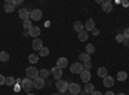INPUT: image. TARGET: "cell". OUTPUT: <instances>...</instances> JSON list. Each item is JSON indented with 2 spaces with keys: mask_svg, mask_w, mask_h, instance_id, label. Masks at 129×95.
<instances>
[{
  "mask_svg": "<svg viewBox=\"0 0 129 95\" xmlns=\"http://www.w3.org/2000/svg\"><path fill=\"white\" fill-rule=\"evenodd\" d=\"M26 77L34 81L36 77H39V69H36L35 67H28L26 69Z\"/></svg>",
  "mask_w": 129,
  "mask_h": 95,
  "instance_id": "1",
  "label": "cell"
},
{
  "mask_svg": "<svg viewBox=\"0 0 129 95\" xmlns=\"http://www.w3.org/2000/svg\"><path fill=\"white\" fill-rule=\"evenodd\" d=\"M21 86H22V89H23L26 92H30V91H31V89L34 87V81L26 77L25 80L21 81Z\"/></svg>",
  "mask_w": 129,
  "mask_h": 95,
  "instance_id": "2",
  "label": "cell"
},
{
  "mask_svg": "<svg viewBox=\"0 0 129 95\" xmlns=\"http://www.w3.org/2000/svg\"><path fill=\"white\" fill-rule=\"evenodd\" d=\"M69 91L71 95H79L81 92V86L79 83H70L69 85Z\"/></svg>",
  "mask_w": 129,
  "mask_h": 95,
  "instance_id": "3",
  "label": "cell"
},
{
  "mask_svg": "<svg viewBox=\"0 0 129 95\" xmlns=\"http://www.w3.org/2000/svg\"><path fill=\"white\" fill-rule=\"evenodd\" d=\"M56 87L58 89V91L64 92V91H67V90H69V83H67L66 81H63V80H57V82H56Z\"/></svg>",
  "mask_w": 129,
  "mask_h": 95,
  "instance_id": "4",
  "label": "cell"
},
{
  "mask_svg": "<svg viewBox=\"0 0 129 95\" xmlns=\"http://www.w3.org/2000/svg\"><path fill=\"white\" fill-rule=\"evenodd\" d=\"M70 71L72 73H75V75H80V73L84 71V67L81 63H74V64L70 67Z\"/></svg>",
  "mask_w": 129,
  "mask_h": 95,
  "instance_id": "5",
  "label": "cell"
},
{
  "mask_svg": "<svg viewBox=\"0 0 129 95\" xmlns=\"http://www.w3.org/2000/svg\"><path fill=\"white\" fill-rule=\"evenodd\" d=\"M43 17V12L40 9H34L31 10V14H30V19L31 21H40Z\"/></svg>",
  "mask_w": 129,
  "mask_h": 95,
  "instance_id": "6",
  "label": "cell"
},
{
  "mask_svg": "<svg viewBox=\"0 0 129 95\" xmlns=\"http://www.w3.org/2000/svg\"><path fill=\"white\" fill-rule=\"evenodd\" d=\"M30 14H31V12H30L28 9H26V8H21V9L18 10V16H19V18H21V19H23V21L30 19Z\"/></svg>",
  "mask_w": 129,
  "mask_h": 95,
  "instance_id": "7",
  "label": "cell"
},
{
  "mask_svg": "<svg viewBox=\"0 0 129 95\" xmlns=\"http://www.w3.org/2000/svg\"><path fill=\"white\" fill-rule=\"evenodd\" d=\"M16 8V3L13 2V0H7V2L4 3V10L7 13H12L13 10Z\"/></svg>",
  "mask_w": 129,
  "mask_h": 95,
  "instance_id": "8",
  "label": "cell"
},
{
  "mask_svg": "<svg viewBox=\"0 0 129 95\" xmlns=\"http://www.w3.org/2000/svg\"><path fill=\"white\" fill-rule=\"evenodd\" d=\"M50 73L53 75V77H54L56 80H61V77H62V69H61V68H58L57 66L52 68Z\"/></svg>",
  "mask_w": 129,
  "mask_h": 95,
  "instance_id": "9",
  "label": "cell"
},
{
  "mask_svg": "<svg viewBox=\"0 0 129 95\" xmlns=\"http://www.w3.org/2000/svg\"><path fill=\"white\" fill-rule=\"evenodd\" d=\"M102 10L105 13H110L111 10H112V4H111V2L110 0H106V2H102Z\"/></svg>",
  "mask_w": 129,
  "mask_h": 95,
  "instance_id": "10",
  "label": "cell"
},
{
  "mask_svg": "<svg viewBox=\"0 0 129 95\" xmlns=\"http://www.w3.org/2000/svg\"><path fill=\"white\" fill-rule=\"evenodd\" d=\"M90 72L89 71H87V69H84L81 73H80V78H81V81L83 82H85V83H88L89 81H90Z\"/></svg>",
  "mask_w": 129,
  "mask_h": 95,
  "instance_id": "11",
  "label": "cell"
},
{
  "mask_svg": "<svg viewBox=\"0 0 129 95\" xmlns=\"http://www.w3.org/2000/svg\"><path fill=\"white\" fill-rule=\"evenodd\" d=\"M34 87H35V89H38V90H40V89L44 87V78H41V77H36V78L34 80Z\"/></svg>",
  "mask_w": 129,
  "mask_h": 95,
  "instance_id": "12",
  "label": "cell"
},
{
  "mask_svg": "<svg viewBox=\"0 0 129 95\" xmlns=\"http://www.w3.org/2000/svg\"><path fill=\"white\" fill-rule=\"evenodd\" d=\"M41 48H43V40L39 39V37L34 39V41H32V49L34 50H40Z\"/></svg>",
  "mask_w": 129,
  "mask_h": 95,
  "instance_id": "13",
  "label": "cell"
},
{
  "mask_svg": "<svg viewBox=\"0 0 129 95\" xmlns=\"http://www.w3.org/2000/svg\"><path fill=\"white\" fill-rule=\"evenodd\" d=\"M67 66H69V60H67V58H59V59L57 60V67H58V68L64 69Z\"/></svg>",
  "mask_w": 129,
  "mask_h": 95,
  "instance_id": "14",
  "label": "cell"
},
{
  "mask_svg": "<svg viewBox=\"0 0 129 95\" xmlns=\"http://www.w3.org/2000/svg\"><path fill=\"white\" fill-rule=\"evenodd\" d=\"M40 32H41V30H40V27L35 26V27H32V28H31V30L28 31V35L36 39V37H38V36L40 35Z\"/></svg>",
  "mask_w": 129,
  "mask_h": 95,
  "instance_id": "15",
  "label": "cell"
},
{
  "mask_svg": "<svg viewBox=\"0 0 129 95\" xmlns=\"http://www.w3.org/2000/svg\"><path fill=\"white\" fill-rule=\"evenodd\" d=\"M79 60L81 62V64H85V63H89L90 62V55L87 54V53H81L79 55Z\"/></svg>",
  "mask_w": 129,
  "mask_h": 95,
  "instance_id": "16",
  "label": "cell"
},
{
  "mask_svg": "<svg viewBox=\"0 0 129 95\" xmlns=\"http://www.w3.org/2000/svg\"><path fill=\"white\" fill-rule=\"evenodd\" d=\"M95 28V25H94V21L92 18H89L87 22H85V30H87V32L88 31H93Z\"/></svg>",
  "mask_w": 129,
  "mask_h": 95,
  "instance_id": "17",
  "label": "cell"
},
{
  "mask_svg": "<svg viewBox=\"0 0 129 95\" xmlns=\"http://www.w3.org/2000/svg\"><path fill=\"white\" fill-rule=\"evenodd\" d=\"M103 85H105L106 87L114 86V78H112L111 76H106V77L103 78Z\"/></svg>",
  "mask_w": 129,
  "mask_h": 95,
  "instance_id": "18",
  "label": "cell"
},
{
  "mask_svg": "<svg viewBox=\"0 0 129 95\" xmlns=\"http://www.w3.org/2000/svg\"><path fill=\"white\" fill-rule=\"evenodd\" d=\"M74 30L76 31V32H81V31H84V25L80 22V21H76V22L74 23Z\"/></svg>",
  "mask_w": 129,
  "mask_h": 95,
  "instance_id": "19",
  "label": "cell"
},
{
  "mask_svg": "<svg viewBox=\"0 0 129 95\" xmlns=\"http://www.w3.org/2000/svg\"><path fill=\"white\" fill-rule=\"evenodd\" d=\"M97 75H98L100 77H102V78H105L106 76H109V75H107V69L105 67H100L98 71H97Z\"/></svg>",
  "mask_w": 129,
  "mask_h": 95,
  "instance_id": "20",
  "label": "cell"
},
{
  "mask_svg": "<svg viewBox=\"0 0 129 95\" xmlns=\"http://www.w3.org/2000/svg\"><path fill=\"white\" fill-rule=\"evenodd\" d=\"M84 91L87 92V94H92V92H94L95 90H94V86L92 85V83H85V86H84Z\"/></svg>",
  "mask_w": 129,
  "mask_h": 95,
  "instance_id": "21",
  "label": "cell"
},
{
  "mask_svg": "<svg viewBox=\"0 0 129 95\" xmlns=\"http://www.w3.org/2000/svg\"><path fill=\"white\" fill-rule=\"evenodd\" d=\"M126 77H128V75H126V72H125V71H120V72H117L116 78L119 80V81H125V80H126Z\"/></svg>",
  "mask_w": 129,
  "mask_h": 95,
  "instance_id": "22",
  "label": "cell"
},
{
  "mask_svg": "<svg viewBox=\"0 0 129 95\" xmlns=\"http://www.w3.org/2000/svg\"><path fill=\"white\" fill-rule=\"evenodd\" d=\"M32 27H34V26H32V21H31V19L23 21V28H25L26 31H30Z\"/></svg>",
  "mask_w": 129,
  "mask_h": 95,
  "instance_id": "23",
  "label": "cell"
},
{
  "mask_svg": "<svg viewBox=\"0 0 129 95\" xmlns=\"http://www.w3.org/2000/svg\"><path fill=\"white\" fill-rule=\"evenodd\" d=\"M28 62L32 63V64L38 63V62H39V55H36V54H30V55H28Z\"/></svg>",
  "mask_w": 129,
  "mask_h": 95,
  "instance_id": "24",
  "label": "cell"
},
{
  "mask_svg": "<svg viewBox=\"0 0 129 95\" xmlns=\"http://www.w3.org/2000/svg\"><path fill=\"white\" fill-rule=\"evenodd\" d=\"M9 60V54L7 51H0V62H8Z\"/></svg>",
  "mask_w": 129,
  "mask_h": 95,
  "instance_id": "25",
  "label": "cell"
},
{
  "mask_svg": "<svg viewBox=\"0 0 129 95\" xmlns=\"http://www.w3.org/2000/svg\"><path fill=\"white\" fill-rule=\"evenodd\" d=\"M49 71L48 69H45V68H43V69H40L39 71V77H41V78H45V77H48L49 76Z\"/></svg>",
  "mask_w": 129,
  "mask_h": 95,
  "instance_id": "26",
  "label": "cell"
},
{
  "mask_svg": "<svg viewBox=\"0 0 129 95\" xmlns=\"http://www.w3.org/2000/svg\"><path fill=\"white\" fill-rule=\"evenodd\" d=\"M5 85H8V86H13V85H16V80H14L12 76L5 77Z\"/></svg>",
  "mask_w": 129,
  "mask_h": 95,
  "instance_id": "27",
  "label": "cell"
},
{
  "mask_svg": "<svg viewBox=\"0 0 129 95\" xmlns=\"http://www.w3.org/2000/svg\"><path fill=\"white\" fill-rule=\"evenodd\" d=\"M85 51H87V54H93V53L95 51V48H94V45L93 44H88L87 45V48H85Z\"/></svg>",
  "mask_w": 129,
  "mask_h": 95,
  "instance_id": "28",
  "label": "cell"
},
{
  "mask_svg": "<svg viewBox=\"0 0 129 95\" xmlns=\"http://www.w3.org/2000/svg\"><path fill=\"white\" fill-rule=\"evenodd\" d=\"M79 40L80 41H87L88 40V32L87 31H81V32L79 34Z\"/></svg>",
  "mask_w": 129,
  "mask_h": 95,
  "instance_id": "29",
  "label": "cell"
},
{
  "mask_svg": "<svg viewBox=\"0 0 129 95\" xmlns=\"http://www.w3.org/2000/svg\"><path fill=\"white\" fill-rule=\"evenodd\" d=\"M48 54H49V49H48V48H45V46H43V48L40 49L39 55H40V57H47Z\"/></svg>",
  "mask_w": 129,
  "mask_h": 95,
  "instance_id": "30",
  "label": "cell"
},
{
  "mask_svg": "<svg viewBox=\"0 0 129 95\" xmlns=\"http://www.w3.org/2000/svg\"><path fill=\"white\" fill-rule=\"evenodd\" d=\"M124 40H125V37H124L123 34H117L116 35V41L117 43H124Z\"/></svg>",
  "mask_w": 129,
  "mask_h": 95,
  "instance_id": "31",
  "label": "cell"
},
{
  "mask_svg": "<svg viewBox=\"0 0 129 95\" xmlns=\"http://www.w3.org/2000/svg\"><path fill=\"white\" fill-rule=\"evenodd\" d=\"M83 67H84V69L89 71V69H90V67H92V63H90V62H89V63H85V64H83Z\"/></svg>",
  "mask_w": 129,
  "mask_h": 95,
  "instance_id": "32",
  "label": "cell"
},
{
  "mask_svg": "<svg viewBox=\"0 0 129 95\" xmlns=\"http://www.w3.org/2000/svg\"><path fill=\"white\" fill-rule=\"evenodd\" d=\"M123 35H124V37H125V39H129V27L124 30V32H123Z\"/></svg>",
  "mask_w": 129,
  "mask_h": 95,
  "instance_id": "33",
  "label": "cell"
},
{
  "mask_svg": "<svg viewBox=\"0 0 129 95\" xmlns=\"http://www.w3.org/2000/svg\"><path fill=\"white\" fill-rule=\"evenodd\" d=\"M3 83H5V77L2 75V73H0V86H2Z\"/></svg>",
  "mask_w": 129,
  "mask_h": 95,
  "instance_id": "34",
  "label": "cell"
},
{
  "mask_svg": "<svg viewBox=\"0 0 129 95\" xmlns=\"http://www.w3.org/2000/svg\"><path fill=\"white\" fill-rule=\"evenodd\" d=\"M92 34H93V35L95 36V35H98V34H100V31H98V30H97V28H94V30L92 31Z\"/></svg>",
  "mask_w": 129,
  "mask_h": 95,
  "instance_id": "35",
  "label": "cell"
},
{
  "mask_svg": "<svg viewBox=\"0 0 129 95\" xmlns=\"http://www.w3.org/2000/svg\"><path fill=\"white\" fill-rule=\"evenodd\" d=\"M90 95H102V92H100V91H94V92H92Z\"/></svg>",
  "mask_w": 129,
  "mask_h": 95,
  "instance_id": "36",
  "label": "cell"
},
{
  "mask_svg": "<svg viewBox=\"0 0 129 95\" xmlns=\"http://www.w3.org/2000/svg\"><path fill=\"white\" fill-rule=\"evenodd\" d=\"M105 95H115V94H114V91H107Z\"/></svg>",
  "mask_w": 129,
  "mask_h": 95,
  "instance_id": "37",
  "label": "cell"
},
{
  "mask_svg": "<svg viewBox=\"0 0 129 95\" xmlns=\"http://www.w3.org/2000/svg\"><path fill=\"white\" fill-rule=\"evenodd\" d=\"M124 43H125V45L129 46V39H125V40H124Z\"/></svg>",
  "mask_w": 129,
  "mask_h": 95,
  "instance_id": "38",
  "label": "cell"
},
{
  "mask_svg": "<svg viewBox=\"0 0 129 95\" xmlns=\"http://www.w3.org/2000/svg\"><path fill=\"white\" fill-rule=\"evenodd\" d=\"M123 5H124V7H128L129 3H128V2H123Z\"/></svg>",
  "mask_w": 129,
  "mask_h": 95,
  "instance_id": "39",
  "label": "cell"
},
{
  "mask_svg": "<svg viewBox=\"0 0 129 95\" xmlns=\"http://www.w3.org/2000/svg\"><path fill=\"white\" fill-rule=\"evenodd\" d=\"M80 95H89V94H87L85 91H83V92H80Z\"/></svg>",
  "mask_w": 129,
  "mask_h": 95,
  "instance_id": "40",
  "label": "cell"
},
{
  "mask_svg": "<svg viewBox=\"0 0 129 95\" xmlns=\"http://www.w3.org/2000/svg\"><path fill=\"white\" fill-rule=\"evenodd\" d=\"M117 95H125L124 92H119V94H117Z\"/></svg>",
  "mask_w": 129,
  "mask_h": 95,
  "instance_id": "41",
  "label": "cell"
},
{
  "mask_svg": "<svg viewBox=\"0 0 129 95\" xmlns=\"http://www.w3.org/2000/svg\"><path fill=\"white\" fill-rule=\"evenodd\" d=\"M27 95H35V94H32V92H28V94H27Z\"/></svg>",
  "mask_w": 129,
  "mask_h": 95,
  "instance_id": "42",
  "label": "cell"
},
{
  "mask_svg": "<svg viewBox=\"0 0 129 95\" xmlns=\"http://www.w3.org/2000/svg\"><path fill=\"white\" fill-rule=\"evenodd\" d=\"M53 95H57V94H53Z\"/></svg>",
  "mask_w": 129,
  "mask_h": 95,
  "instance_id": "43",
  "label": "cell"
}]
</instances>
